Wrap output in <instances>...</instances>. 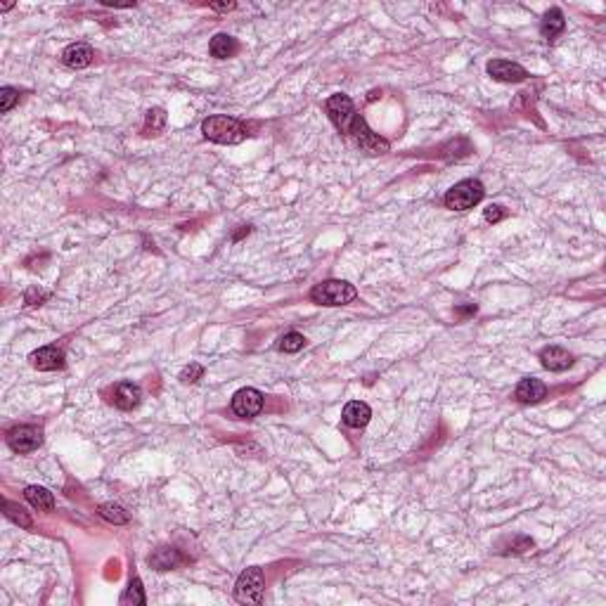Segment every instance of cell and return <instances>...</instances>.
<instances>
[{
	"instance_id": "6da1fadb",
	"label": "cell",
	"mask_w": 606,
	"mask_h": 606,
	"mask_svg": "<svg viewBox=\"0 0 606 606\" xmlns=\"http://www.w3.org/2000/svg\"><path fill=\"white\" fill-rule=\"evenodd\" d=\"M202 133L206 140L218 142V144H237L246 138V126L242 121L232 119V116L216 114L208 116L202 123Z\"/></svg>"
},
{
	"instance_id": "7a4b0ae2",
	"label": "cell",
	"mask_w": 606,
	"mask_h": 606,
	"mask_svg": "<svg viewBox=\"0 0 606 606\" xmlns=\"http://www.w3.org/2000/svg\"><path fill=\"white\" fill-rule=\"evenodd\" d=\"M358 289L346 280H327L310 289V301L318 305H346L356 301Z\"/></svg>"
},
{
	"instance_id": "3957f363",
	"label": "cell",
	"mask_w": 606,
	"mask_h": 606,
	"mask_svg": "<svg viewBox=\"0 0 606 606\" xmlns=\"http://www.w3.org/2000/svg\"><path fill=\"white\" fill-rule=\"evenodd\" d=\"M484 195H486L484 182L476 178H466L450 187L443 202H445V208H450V211H466V208H474L476 204L484 199Z\"/></svg>"
},
{
	"instance_id": "277c9868",
	"label": "cell",
	"mask_w": 606,
	"mask_h": 606,
	"mask_svg": "<svg viewBox=\"0 0 606 606\" xmlns=\"http://www.w3.org/2000/svg\"><path fill=\"white\" fill-rule=\"evenodd\" d=\"M263 589H266V578H263V571L259 566H251L237 578V585H235V599H237L239 604H261L263 602Z\"/></svg>"
},
{
	"instance_id": "5b68a950",
	"label": "cell",
	"mask_w": 606,
	"mask_h": 606,
	"mask_svg": "<svg viewBox=\"0 0 606 606\" xmlns=\"http://www.w3.org/2000/svg\"><path fill=\"white\" fill-rule=\"evenodd\" d=\"M325 109H327V114H329L332 123H334V126L339 128L341 133H348V128L353 126V121L360 116L356 111V105H353V100L348 98V95H344V93L332 95V98L327 100Z\"/></svg>"
},
{
	"instance_id": "8992f818",
	"label": "cell",
	"mask_w": 606,
	"mask_h": 606,
	"mask_svg": "<svg viewBox=\"0 0 606 606\" xmlns=\"http://www.w3.org/2000/svg\"><path fill=\"white\" fill-rule=\"evenodd\" d=\"M41 443H43V429L41 426L21 424V426H14L8 431V445L19 455L34 453V450L41 448Z\"/></svg>"
},
{
	"instance_id": "52a82bcc",
	"label": "cell",
	"mask_w": 606,
	"mask_h": 606,
	"mask_svg": "<svg viewBox=\"0 0 606 606\" xmlns=\"http://www.w3.org/2000/svg\"><path fill=\"white\" fill-rule=\"evenodd\" d=\"M263 410V393L256 389H239L232 396V412L242 420H254L256 415H261Z\"/></svg>"
},
{
	"instance_id": "ba28073f",
	"label": "cell",
	"mask_w": 606,
	"mask_h": 606,
	"mask_svg": "<svg viewBox=\"0 0 606 606\" xmlns=\"http://www.w3.org/2000/svg\"><path fill=\"white\" fill-rule=\"evenodd\" d=\"M488 74H490L495 81L502 83H519L528 78V72L517 62H507V60H490L488 62Z\"/></svg>"
},
{
	"instance_id": "9c48e42d",
	"label": "cell",
	"mask_w": 606,
	"mask_h": 606,
	"mask_svg": "<svg viewBox=\"0 0 606 606\" xmlns=\"http://www.w3.org/2000/svg\"><path fill=\"white\" fill-rule=\"evenodd\" d=\"M31 365L41 372H52V369L64 367V351L57 346H43L39 351H34L29 356Z\"/></svg>"
},
{
	"instance_id": "30bf717a",
	"label": "cell",
	"mask_w": 606,
	"mask_h": 606,
	"mask_svg": "<svg viewBox=\"0 0 606 606\" xmlns=\"http://www.w3.org/2000/svg\"><path fill=\"white\" fill-rule=\"evenodd\" d=\"M540 362H543V367L550 369V372H564V369H568L573 365V356L561 346H547L543 348V353H540Z\"/></svg>"
},
{
	"instance_id": "8fae6325",
	"label": "cell",
	"mask_w": 606,
	"mask_h": 606,
	"mask_svg": "<svg viewBox=\"0 0 606 606\" xmlns=\"http://www.w3.org/2000/svg\"><path fill=\"white\" fill-rule=\"evenodd\" d=\"M149 566L157 568V571H171V568L180 566L182 561H185V556L180 554V550H175V547H157V550L149 554Z\"/></svg>"
},
{
	"instance_id": "7c38bea8",
	"label": "cell",
	"mask_w": 606,
	"mask_h": 606,
	"mask_svg": "<svg viewBox=\"0 0 606 606\" xmlns=\"http://www.w3.org/2000/svg\"><path fill=\"white\" fill-rule=\"evenodd\" d=\"M545 393H547V386L540 382V379H535V377L521 379V382H519V386H517V391H514V396H517L519 403H526V405L543 400Z\"/></svg>"
},
{
	"instance_id": "4fadbf2b",
	"label": "cell",
	"mask_w": 606,
	"mask_h": 606,
	"mask_svg": "<svg viewBox=\"0 0 606 606\" xmlns=\"http://www.w3.org/2000/svg\"><path fill=\"white\" fill-rule=\"evenodd\" d=\"M93 57H95L93 47L85 45V43H74V45H69L67 50L62 52V62L67 64L69 69H85V67H90Z\"/></svg>"
},
{
	"instance_id": "5bb4252c",
	"label": "cell",
	"mask_w": 606,
	"mask_h": 606,
	"mask_svg": "<svg viewBox=\"0 0 606 606\" xmlns=\"http://www.w3.org/2000/svg\"><path fill=\"white\" fill-rule=\"evenodd\" d=\"M142 398V389L138 384L133 382H121L116 384L114 389V405L119 407V410H133V407H138V403H140Z\"/></svg>"
},
{
	"instance_id": "9a60e30c",
	"label": "cell",
	"mask_w": 606,
	"mask_h": 606,
	"mask_svg": "<svg viewBox=\"0 0 606 606\" xmlns=\"http://www.w3.org/2000/svg\"><path fill=\"white\" fill-rule=\"evenodd\" d=\"M341 420H344L346 426H353V429H360L367 424L369 420H372V410H369L367 403H360V400H351L344 412H341Z\"/></svg>"
},
{
	"instance_id": "2e32d148",
	"label": "cell",
	"mask_w": 606,
	"mask_h": 606,
	"mask_svg": "<svg viewBox=\"0 0 606 606\" xmlns=\"http://www.w3.org/2000/svg\"><path fill=\"white\" fill-rule=\"evenodd\" d=\"M564 29H566V19H564V12H561L559 8H552V10H547V14L543 17V24H540V34H543V39H547V41H554L556 36H559Z\"/></svg>"
},
{
	"instance_id": "e0dca14e",
	"label": "cell",
	"mask_w": 606,
	"mask_h": 606,
	"mask_svg": "<svg viewBox=\"0 0 606 606\" xmlns=\"http://www.w3.org/2000/svg\"><path fill=\"white\" fill-rule=\"evenodd\" d=\"M24 497L31 502V507H36L39 512H52V509H55V497H52V493L47 490V488L29 486L24 490Z\"/></svg>"
},
{
	"instance_id": "ac0fdd59",
	"label": "cell",
	"mask_w": 606,
	"mask_h": 606,
	"mask_svg": "<svg viewBox=\"0 0 606 606\" xmlns=\"http://www.w3.org/2000/svg\"><path fill=\"white\" fill-rule=\"evenodd\" d=\"M208 50H211V55L218 57V60H228V57H232L235 52H237V41L228 34H216L211 39Z\"/></svg>"
},
{
	"instance_id": "d6986e66",
	"label": "cell",
	"mask_w": 606,
	"mask_h": 606,
	"mask_svg": "<svg viewBox=\"0 0 606 606\" xmlns=\"http://www.w3.org/2000/svg\"><path fill=\"white\" fill-rule=\"evenodd\" d=\"M3 509H5V517H8L10 521L19 523L21 528H26V530H29L31 526H34V521H31V517H29V514H26L24 509H21L19 505H14V502H10V500H3Z\"/></svg>"
},
{
	"instance_id": "ffe728a7",
	"label": "cell",
	"mask_w": 606,
	"mask_h": 606,
	"mask_svg": "<svg viewBox=\"0 0 606 606\" xmlns=\"http://www.w3.org/2000/svg\"><path fill=\"white\" fill-rule=\"evenodd\" d=\"M100 517L107 519L109 523H128L131 521V517H128V512L123 509L121 505H111V502H107V505H100Z\"/></svg>"
},
{
	"instance_id": "44dd1931",
	"label": "cell",
	"mask_w": 606,
	"mask_h": 606,
	"mask_svg": "<svg viewBox=\"0 0 606 606\" xmlns=\"http://www.w3.org/2000/svg\"><path fill=\"white\" fill-rule=\"evenodd\" d=\"M164 126H166V111L162 109V107H154V109H149L147 116H144V133H147V136H152V133L162 131Z\"/></svg>"
},
{
	"instance_id": "7402d4cb",
	"label": "cell",
	"mask_w": 606,
	"mask_h": 606,
	"mask_svg": "<svg viewBox=\"0 0 606 606\" xmlns=\"http://www.w3.org/2000/svg\"><path fill=\"white\" fill-rule=\"evenodd\" d=\"M121 602L123 604H138V606H142L144 602H147V597H144V592H142V581L138 576L131 578V585H128V592L121 597Z\"/></svg>"
},
{
	"instance_id": "603a6c76",
	"label": "cell",
	"mask_w": 606,
	"mask_h": 606,
	"mask_svg": "<svg viewBox=\"0 0 606 606\" xmlns=\"http://www.w3.org/2000/svg\"><path fill=\"white\" fill-rule=\"evenodd\" d=\"M305 346V336L299 334V332H289L280 339V351L284 353H299Z\"/></svg>"
},
{
	"instance_id": "cb8c5ba5",
	"label": "cell",
	"mask_w": 606,
	"mask_h": 606,
	"mask_svg": "<svg viewBox=\"0 0 606 606\" xmlns=\"http://www.w3.org/2000/svg\"><path fill=\"white\" fill-rule=\"evenodd\" d=\"M17 102H19V90L10 88V85L0 88V111H3V114H8Z\"/></svg>"
},
{
	"instance_id": "d4e9b609",
	"label": "cell",
	"mask_w": 606,
	"mask_h": 606,
	"mask_svg": "<svg viewBox=\"0 0 606 606\" xmlns=\"http://www.w3.org/2000/svg\"><path fill=\"white\" fill-rule=\"evenodd\" d=\"M202 377H204V367H202L199 362H190L180 372V382L182 384H195V382H199Z\"/></svg>"
},
{
	"instance_id": "484cf974",
	"label": "cell",
	"mask_w": 606,
	"mask_h": 606,
	"mask_svg": "<svg viewBox=\"0 0 606 606\" xmlns=\"http://www.w3.org/2000/svg\"><path fill=\"white\" fill-rule=\"evenodd\" d=\"M526 550H533V540L526 538V535H519V538L514 540V545L509 543V550H502V554H521Z\"/></svg>"
},
{
	"instance_id": "4316f807",
	"label": "cell",
	"mask_w": 606,
	"mask_h": 606,
	"mask_svg": "<svg viewBox=\"0 0 606 606\" xmlns=\"http://www.w3.org/2000/svg\"><path fill=\"white\" fill-rule=\"evenodd\" d=\"M505 216H507V211L500 206V204H490V206H488L486 211H484V218H486L488 223H500Z\"/></svg>"
},
{
	"instance_id": "83f0119b",
	"label": "cell",
	"mask_w": 606,
	"mask_h": 606,
	"mask_svg": "<svg viewBox=\"0 0 606 606\" xmlns=\"http://www.w3.org/2000/svg\"><path fill=\"white\" fill-rule=\"evenodd\" d=\"M43 299H47V292H36V289H29V292H26V303L29 305L41 303Z\"/></svg>"
},
{
	"instance_id": "f1b7e54d",
	"label": "cell",
	"mask_w": 606,
	"mask_h": 606,
	"mask_svg": "<svg viewBox=\"0 0 606 606\" xmlns=\"http://www.w3.org/2000/svg\"><path fill=\"white\" fill-rule=\"evenodd\" d=\"M102 3H105L107 8H136V0H131V3H114V0H102Z\"/></svg>"
},
{
	"instance_id": "f546056e",
	"label": "cell",
	"mask_w": 606,
	"mask_h": 606,
	"mask_svg": "<svg viewBox=\"0 0 606 606\" xmlns=\"http://www.w3.org/2000/svg\"><path fill=\"white\" fill-rule=\"evenodd\" d=\"M476 313V305L469 303V305H457V315H474Z\"/></svg>"
},
{
	"instance_id": "4dcf8cb0",
	"label": "cell",
	"mask_w": 606,
	"mask_h": 606,
	"mask_svg": "<svg viewBox=\"0 0 606 606\" xmlns=\"http://www.w3.org/2000/svg\"><path fill=\"white\" fill-rule=\"evenodd\" d=\"M211 8L218 12H228V10H235V3H211Z\"/></svg>"
},
{
	"instance_id": "1f68e13d",
	"label": "cell",
	"mask_w": 606,
	"mask_h": 606,
	"mask_svg": "<svg viewBox=\"0 0 606 606\" xmlns=\"http://www.w3.org/2000/svg\"><path fill=\"white\" fill-rule=\"evenodd\" d=\"M377 98H382V93H379V90H372V93H369V98H367V100H369V102H374Z\"/></svg>"
},
{
	"instance_id": "d6a6232c",
	"label": "cell",
	"mask_w": 606,
	"mask_h": 606,
	"mask_svg": "<svg viewBox=\"0 0 606 606\" xmlns=\"http://www.w3.org/2000/svg\"><path fill=\"white\" fill-rule=\"evenodd\" d=\"M244 235H249V228H242V230H239V232H237V235H235V239L244 237Z\"/></svg>"
}]
</instances>
